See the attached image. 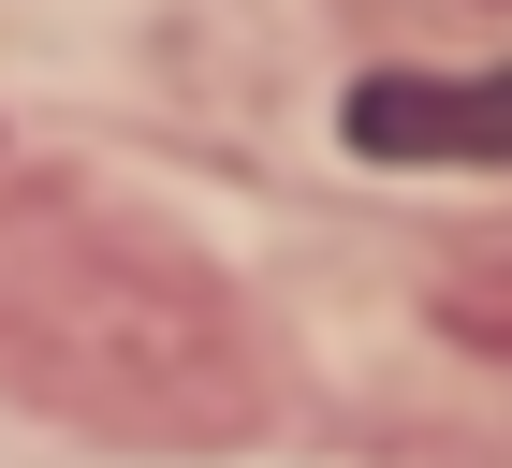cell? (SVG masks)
I'll return each mask as SVG.
<instances>
[{"label": "cell", "instance_id": "3957f363", "mask_svg": "<svg viewBox=\"0 0 512 468\" xmlns=\"http://www.w3.org/2000/svg\"><path fill=\"white\" fill-rule=\"evenodd\" d=\"M439 337H454V351H498V366H512V249H483V264H454V278H439Z\"/></svg>", "mask_w": 512, "mask_h": 468}, {"label": "cell", "instance_id": "7a4b0ae2", "mask_svg": "<svg viewBox=\"0 0 512 468\" xmlns=\"http://www.w3.org/2000/svg\"><path fill=\"white\" fill-rule=\"evenodd\" d=\"M352 147L366 161H512V59L498 74H366Z\"/></svg>", "mask_w": 512, "mask_h": 468}, {"label": "cell", "instance_id": "6da1fadb", "mask_svg": "<svg viewBox=\"0 0 512 468\" xmlns=\"http://www.w3.org/2000/svg\"><path fill=\"white\" fill-rule=\"evenodd\" d=\"M0 366L44 410L147 454H205L264 425V337L235 278L88 191H30L0 220Z\"/></svg>", "mask_w": 512, "mask_h": 468}]
</instances>
